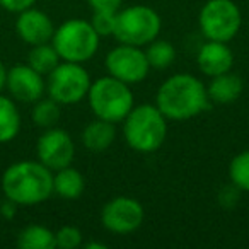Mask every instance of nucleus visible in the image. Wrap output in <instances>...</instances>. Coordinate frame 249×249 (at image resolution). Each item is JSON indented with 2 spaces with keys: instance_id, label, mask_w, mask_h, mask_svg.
I'll use <instances>...</instances> for the list:
<instances>
[{
  "instance_id": "39448f33",
  "label": "nucleus",
  "mask_w": 249,
  "mask_h": 249,
  "mask_svg": "<svg viewBox=\"0 0 249 249\" xmlns=\"http://www.w3.org/2000/svg\"><path fill=\"white\" fill-rule=\"evenodd\" d=\"M99 39L89 21L69 19L55 29L52 43L63 62L84 63L96 55Z\"/></svg>"
},
{
  "instance_id": "a211bd4d",
  "label": "nucleus",
  "mask_w": 249,
  "mask_h": 249,
  "mask_svg": "<svg viewBox=\"0 0 249 249\" xmlns=\"http://www.w3.org/2000/svg\"><path fill=\"white\" fill-rule=\"evenodd\" d=\"M21 132V113L12 99L0 94V143H9Z\"/></svg>"
},
{
  "instance_id": "f8f14e48",
  "label": "nucleus",
  "mask_w": 249,
  "mask_h": 249,
  "mask_svg": "<svg viewBox=\"0 0 249 249\" xmlns=\"http://www.w3.org/2000/svg\"><path fill=\"white\" fill-rule=\"evenodd\" d=\"M7 89L19 103L35 104L38 99H41L46 90L45 75L38 73L28 63L14 65L7 70Z\"/></svg>"
},
{
  "instance_id": "dca6fc26",
  "label": "nucleus",
  "mask_w": 249,
  "mask_h": 249,
  "mask_svg": "<svg viewBox=\"0 0 249 249\" xmlns=\"http://www.w3.org/2000/svg\"><path fill=\"white\" fill-rule=\"evenodd\" d=\"M82 143L89 152H104L106 149H109L111 143L116 139V128L114 123L106 120L96 118L94 121L87 123V126L82 130Z\"/></svg>"
},
{
  "instance_id": "4be33fe9",
  "label": "nucleus",
  "mask_w": 249,
  "mask_h": 249,
  "mask_svg": "<svg viewBox=\"0 0 249 249\" xmlns=\"http://www.w3.org/2000/svg\"><path fill=\"white\" fill-rule=\"evenodd\" d=\"M145 55L149 60L150 69H169L176 60V48L171 41L166 39H154L145 48Z\"/></svg>"
},
{
  "instance_id": "b1692460",
  "label": "nucleus",
  "mask_w": 249,
  "mask_h": 249,
  "mask_svg": "<svg viewBox=\"0 0 249 249\" xmlns=\"http://www.w3.org/2000/svg\"><path fill=\"white\" fill-rule=\"evenodd\" d=\"M84 244L82 232L73 225H63L55 232V248L60 249H77Z\"/></svg>"
},
{
  "instance_id": "5701e85b",
  "label": "nucleus",
  "mask_w": 249,
  "mask_h": 249,
  "mask_svg": "<svg viewBox=\"0 0 249 249\" xmlns=\"http://www.w3.org/2000/svg\"><path fill=\"white\" fill-rule=\"evenodd\" d=\"M229 181L241 191H249V150H242L231 160Z\"/></svg>"
},
{
  "instance_id": "bb28decb",
  "label": "nucleus",
  "mask_w": 249,
  "mask_h": 249,
  "mask_svg": "<svg viewBox=\"0 0 249 249\" xmlns=\"http://www.w3.org/2000/svg\"><path fill=\"white\" fill-rule=\"evenodd\" d=\"M36 0H0V7L5 9L7 12H14V14H19V12L26 11V9H31L35 5Z\"/></svg>"
},
{
  "instance_id": "9d476101",
  "label": "nucleus",
  "mask_w": 249,
  "mask_h": 249,
  "mask_svg": "<svg viewBox=\"0 0 249 249\" xmlns=\"http://www.w3.org/2000/svg\"><path fill=\"white\" fill-rule=\"evenodd\" d=\"M145 212L139 200L132 196L111 198L101 210L104 229L113 234H132L143 224Z\"/></svg>"
},
{
  "instance_id": "7ed1b4c3",
  "label": "nucleus",
  "mask_w": 249,
  "mask_h": 249,
  "mask_svg": "<svg viewBox=\"0 0 249 249\" xmlns=\"http://www.w3.org/2000/svg\"><path fill=\"white\" fill-rule=\"evenodd\" d=\"M123 135L130 149L152 154L164 145L167 137V118L156 104L133 106L123 121Z\"/></svg>"
},
{
  "instance_id": "9b49d317",
  "label": "nucleus",
  "mask_w": 249,
  "mask_h": 249,
  "mask_svg": "<svg viewBox=\"0 0 249 249\" xmlns=\"http://www.w3.org/2000/svg\"><path fill=\"white\" fill-rule=\"evenodd\" d=\"M36 156L53 173L62 167L72 166L75 159V143L72 137L62 128H48L39 135L36 142Z\"/></svg>"
},
{
  "instance_id": "ddd939ff",
  "label": "nucleus",
  "mask_w": 249,
  "mask_h": 249,
  "mask_svg": "<svg viewBox=\"0 0 249 249\" xmlns=\"http://www.w3.org/2000/svg\"><path fill=\"white\" fill-rule=\"evenodd\" d=\"M55 29L52 18L46 12L35 7L19 12L16 19V33L22 41L31 46L50 43L55 35Z\"/></svg>"
},
{
  "instance_id": "c756f323",
  "label": "nucleus",
  "mask_w": 249,
  "mask_h": 249,
  "mask_svg": "<svg viewBox=\"0 0 249 249\" xmlns=\"http://www.w3.org/2000/svg\"><path fill=\"white\" fill-rule=\"evenodd\" d=\"M4 89H7V69L0 63V94L4 92Z\"/></svg>"
},
{
  "instance_id": "a878e982",
  "label": "nucleus",
  "mask_w": 249,
  "mask_h": 249,
  "mask_svg": "<svg viewBox=\"0 0 249 249\" xmlns=\"http://www.w3.org/2000/svg\"><path fill=\"white\" fill-rule=\"evenodd\" d=\"M239 193H241V190L231 183L229 186L222 188V191L218 193V201H220L222 207L232 208L239 201Z\"/></svg>"
},
{
  "instance_id": "412c9836",
  "label": "nucleus",
  "mask_w": 249,
  "mask_h": 249,
  "mask_svg": "<svg viewBox=\"0 0 249 249\" xmlns=\"http://www.w3.org/2000/svg\"><path fill=\"white\" fill-rule=\"evenodd\" d=\"M31 118H33V123L36 126H39V128L43 130L53 128V126L58 124L60 118H62V104H58L50 96L41 97L33 106Z\"/></svg>"
},
{
  "instance_id": "2eb2a0df",
  "label": "nucleus",
  "mask_w": 249,
  "mask_h": 249,
  "mask_svg": "<svg viewBox=\"0 0 249 249\" xmlns=\"http://www.w3.org/2000/svg\"><path fill=\"white\" fill-rule=\"evenodd\" d=\"M244 90V82L242 79L231 72H225L222 75L212 77L210 84L207 86L208 99L215 104H232L241 97Z\"/></svg>"
},
{
  "instance_id": "4468645a",
  "label": "nucleus",
  "mask_w": 249,
  "mask_h": 249,
  "mask_svg": "<svg viewBox=\"0 0 249 249\" xmlns=\"http://www.w3.org/2000/svg\"><path fill=\"white\" fill-rule=\"evenodd\" d=\"M196 63L201 73L212 79V77L231 72L234 67V53L227 43L207 39V43L198 50Z\"/></svg>"
},
{
  "instance_id": "6e6552de",
  "label": "nucleus",
  "mask_w": 249,
  "mask_h": 249,
  "mask_svg": "<svg viewBox=\"0 0 249 249\" xmlns=\"http://www.w3.org/2000/svg\"><path fill=\"white\" fill-rule=\"evenodd\" d=\"M241 9L234 0H207L198 14L201 35L212 41L229 43L241 29Z\"/></svg>"
},
{
  "instance_id": "6ab92c4d",
  "label": "nucleus",
  "mask_w": 249,
  "mask_h": 249,
  "mask_svg": "<svg viewBox=\"0 0 249 249\" xmlns=\"http://www.w3.org/2000/svg\"><path fill=\"white\" fill-rule=\"evenodd\" d=\"M60 62H62V58H60L58 52L55 50L52 41L31 46L28 53V65L41 75H48Z\"/></svg>"
},
{
  "instance_id": "f257e3e1",
  "label": "nucleus",
  "mask_w": 249,
  "mask_h": 249,
  "mask_svg": "<svg viewBox=\"0 0 249 249\" xmlns=\"http://www.w3.org/2000/svg\"><path fill=\"white\" fill-rule=\"evenodd\" d=\"M207 86L191 73H176L160 84L156 94V106L173 121H186L207 109Z\"/></svg>"
},
{
  "instance_id": "0eeeda50",
  "label": "nucleus",
  "mask_w": 249,
  "mask_h": 249,
  "mask_svg": "<svg viewBox=\"0 0 249 249\" xmlns=\"http://www.w3.org/2000/svg\"><path fill=\"white\" fill-rule=\"evenodd\" d=\"M46 80V92L52 99H55L62 106L79 104L84 97H87L89 87L92 84L89 72L82 67V63L60 62Z\"/></svg>"
},
{
  "instance_id": "f3484780",
  "label": "nucleus",
  "mask_w": 249,
  "mask_h": 249,
  "mask_svg": "<svg viewBox=\"0 0 249 249\" xmlns=\"http://www.w3.org/2000/svg\"><path fill=\"white\" fill-rule=\"evenodd\" d=\"M86 190V178L72 166L62 167L53 173V195L62 200H79Z\"/></svg>"
},
{
  "instance_id": "f03ea898",
  "label": "nucleus",
  "mask_w": 249,
  "mask_h": 249,
  "mask_svg": "<svg viewBox=\"0 0 249 249\" xmlns=\"http://www.w3.org/2000/svg\"><path fill=\"white\" fill-rule=\"evenodd\" d=\"M2 191L18 207H31L53 195V171L39 160H19L2 174Z\"/></svg>"
},
{
  "instance_id": "aec40b11",
  "label": "nucleus",
  "mask_w": 249,
  "mask_h": 249,
  "mask_svg": "<svg viewBox=\"0 0 249 249\" xmlns=\"http://www.w3.org/2000/svg\"><path fill=\"white\" fill-rule=\"evenodd\" d=\"M18 246L21 249H53L55 232L45 225H28L19 232Z\"/></svg>"
},
{
  "instance_id": "c85d7f7f",
  "label": "nucleus",
  "mask_w": 249,
  "mask_h": 249,
  "mask_svg": "<svg viewBox=\"0 0 249 249\" xmlns=\"http://www.w3.org/2000/svg\"><path fill=\"white\" fill-rule=\"evenodd\" d=\"M2 215H4V217H7V218H11V217H14L16 215V212H18V205L14 203V201H11V200H7V198H5V203L2 205Z\"/></svg>"
},
{
  "instance_id": "cd10ccee",
  "label": "nucleus",
  "mask_w": 249,
  "mask_h": 249,
  "mask_svg": "<svg viewBox=\"0 0 249 249\" xmlns=\"http://www.w3.org/2000/svg\"><path fill=\"white\" fill-rule=\"evenodd\" d=\"M92 11H107L118 12L121 9L123 0H87Z\"/></svg>"
},
{
  "instance_id": "393cba45",
  "label": "nucleus",
  "mask_w": 249,
  "mask_h": 249,
  "mask_svg": "<svg viewBox=\"0 0 249 249\" xmlns=\"http://www.w3.org/2000/svg\"><path fill=\"white\" fill-rule=\"evenodd\" d=\"M116 14L118 12L92 11V18H90L89 22L101 38L103 36H113L114 29H116Z\"/></svg>"
},
{
  "instance_id": "423d86ee",
  "label": "nucleus",
  "mask_w": 249,
  "mask_h": 249,
  "mask_svg": "<svg viewBox=\"0 0 249 249\" xmlns=\"http://www.w3.org/2000/svg\"><path fill=\"white\" fill-rule=\"evenodd\" d=\"M162 21L157 11L149 5H130L116 14L114 38L120 43L133 46H147L159 36Z\"/></svg>"
},
{
  "instance_id": "1a4fd4ad",
  "label": "nucleus",
  "mask_w": 249,
  "mask_h": 249,
  "mask_svg": "<svg viewBox=\"0 0 249 249\" xmlns=\"http://www.w3.org/2000/svg\"><path fill=\"white\" fill-rule=\"evenodd\" d=\"M107 75L121 80L124 84H139L145 80L150 72L149 60H147L145 50L133 45L114 46L104 60Z\"/></svg>"
},
{
  "instance_id": "7c9ffc66",
  "label": "nucleus",
  "mask_w": 249,
  "mask_h": 249,
  "mask_svg": "<svg viewBox=\"0 0 249 249\" xmlns=\"http://www.w3.org/2000/svg\"><path fill=\"white\" fill-rule=\"evenodd\" d=\"M84 248L86 249H106V244H103V242H87V244H84Z\"/></svg>"
},
{
  "instance_id": "20e7f679",
  "label": "nucleus",
  "mask_w": 249,
  "mask_h": 249,
  "mask_svg": "<svg viewBox=\"0 0 249 249\" xmlns=\"http://www.w3.org/2000/svg\"><path fill=\"white\" fill-rule=\"evenodd\" d=\"M87 101L94 116L111 121L114 124L121 123L135 106L133 92L128 84L111 75L99 77L90 84Z\"/></svg>"
}]
</instances>
